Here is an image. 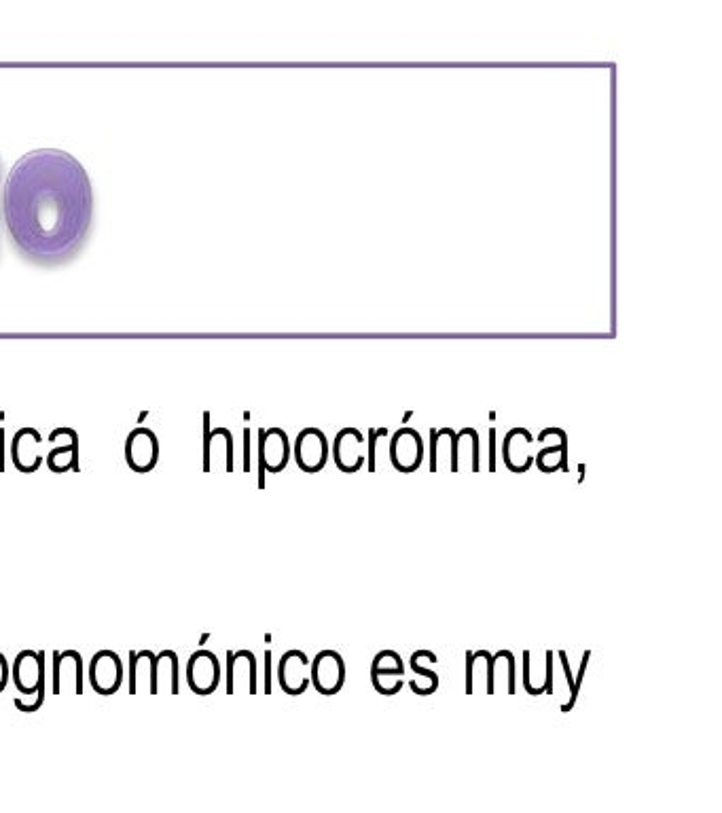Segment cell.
Segmentation results:
<instances>
[{"label": "cell", "mask_w": 722, "mask_h": 813, "mask_svg": "<svg viewBox=\"0 0 722 813\" xmlns=\"http://www.w3.org/2000/svg\"><path fill=\"white\" fill-rule=\"evenodd\" d=\"M244 439H246V443H244V471H250V432L248 430L244 432Z\"/></svg>", "instance_id": "33"}, {"label": "cell", "mask_w": 722, "mask_h": 813, "mask_svg": "<svg viewBox=\"0 0 722 813\" xmlns=\"http://www.w3.org/2000/svg\"><path fill=\"white\" fill-rule=\"evenodd\" d=\"M365 435L358 428H344L333 441V460L341 473L354 475L367 462Z\"/></svg>", "instance_id": "11"}, {"label": "cell", "mask_w": 722, "mask_h": 813, "mask_svg": "<svg viewBox=\"0 0 722 813\" xmlns=\"http://www.w3.org/2000/svg\"><path fill=\"white\" fill-rule=\"evenodd\" d=\"M3 212L22 257L39 265L64 263L77 255L92 229V180L66 151H30L9 170Z\"/></svg>", "instance_id": "1"}, {"label": "cell", "mask_w": 722, "mask_h": 813, "mask_svg": "<svg viewBox=\"0 0 722 813\" xmlns=\"http://www.w3.org/2000/svg\"><path fill=\"white\" fill-rule=\"evenodd\" d=\"M437 655L432 653V650H418V653H413L409 659V667L411 672L415 674V678L409 680V689L413 691V695L418 697H430L439 691V684L441 678L435 670H428V663H437Z\"/></svg>", "instance_id": "18"}, {"label": "cell", "mask_w": 722, "mask_h": 813, "mask_svg": "<svg viewBox=\"0 0 722 813\" xmlns=\"http://www.w3.org/2000/svg\"><path fill=\"white\" fill-rule=\"evenodd\" d=\"M180 691V661L174 650L166 648L155 657V693L178 695Z\"/></svg>", "instance_id": "20"}, {"label": "cell", "mask_w": 722, "mask_h": 813, "mask_svg": "<svg viewBox=\"0 0 722 813\" xmlns=\"http://www.w3.org/2000/svg\"><path fill=\"white\" fill-rule=\"evenodd\" d=\"M125 460L136 473H149L159 462V441L151 428H134L125 439Z\"/></svg>", "instance_id": "12"}, {"label": "cell", "mask_w": 722, "mask_h": 813, "mask_svg": "<svg viewBox=\"0 0 722 813\" xmlns=\"http://www.w3.org/2000/svg\"><path fill=\"white\" fill-rule=\"evenodd\" d=\"M45 653L43 650H22V653H17L13 665H11V680L17 686V691H20L22 697H28L32 693H36L45 686L47 682V674H45Z\"/></svg>", "instance_id": "9"}, {"label": "cell", "mask_w": 722, "mask_h": 813, "mask_svg": "<svg viewBox=\"0 0 722 813\" xmlns=\"http://www.w3.org/2000/svg\"><path fill=\"white\" fill-rule=\"evenodd\" d=\"M155 653L153 650H130V695H138L147 691L149 695L155 693Z\"/></svg>", "instance_id": "19"}, {"label": "cell", "mask_w": 722, "mask_h": 813, "mask_svg": "<svg viewBox=\"0 0 722 813\" xmlns=\"http://www.w3.org/2000/svg\"><path fill=\"white\" fill-rule=\"evenodd\" d=\"M293 447L282 428L259 430V485L265 487V473L278 475L291 462Z\"/></svg>", "instance_id": "2"}, {"label": "cell", "mask_w": 722, "mask_h": 813, "mask_svg": "<svg viewBox=\"0 0 722 813\" xmlns=\"http://www.w3.org/2000/svg\"><path fill=\"white\" fill-rule=\"evenodd\" d=\"M557 659H559V663H562V674H564V678H566V703H564V708H562V712L564 714H568L572 708H574V703H576V699H579V689H576V684H574V676H572V667H570V659H568V653L566 650H559V653L555 655Z\"/></svg>", "instance_id": "28"}, {"label": "cell", "mask_w": 722, "mask_h": 813, "mask_svg": "<svg viewBox=\"0 0 722 813\" xmlns=\"http://www.w3.org/2000/svg\"><path fill=\"white\" fill-rule=\"evenodd\" d=\"M0 164H3V161H0Z\"/></svg>", "instance_id": "36"}, {"label": "cell", "mask_w": 722, "mask_h": 813, "mask_svg": "<svg viewBox=\"0 0 722 813\" xmlns=\"http://www.w3.org/2000/svg\"><path fill=\"white\" fill-rule=\"evenodd\" d=\"M456 462L458 471L462 462L471 468L473 473L481 471V451H479V435L475 428H462L456 432Z\"/></svg>", "instance_id": "26"}, {"label": "cell", "mask_w": 722, "mask_h": 813, "mask_svg": "<svg viewBox=\"0 0 722 813\" xmlns=\"http://www.w3.org/2000/svg\"><path fill=\"white\" fill-rule=\"evenodd\" d=\"M534 443L532 432L526 428H513L507 432V437L502 441V460L511 473L523 475L534 466Z\"/></svg>", "instance_id": "14"}, {"label": "cell", "mask_w": 722, "mask_h": 813, "mask_svg": "<svg viewBox=\"0 0 722 813\" xmlns=\"http://www.w3.org/2000/svg\"><path fill=\"white\" fill-rule=\"evenodd\" d=\"M5 430H0V471L5 468Z\"/></svg>", "instance_id": "35"}, {"label": "cell", "mask_w": 722, "mask_h": 813, "mask_svg": "<svg viewBox=\"0 0 722 813\" xmlns=\"http://www.w3.org/2000/svg\"><path fill=\"white\" fill-rule=\"evenodd\" d=\"M265 693L272 695V650H265Z\"/></svg>", "instance_id": "32"}, {"label": "cell", "mask_w": 722, "mask_h": 813, "mask_svg": "<svg viewBox=\"0 0 722 813\" xmlns=\"http://www.w3.org/2000/svg\"><path fill=\"white\" fill-rule=\"evenodd\" d=\"M490 439H492V443H490V471H496V432L492 430V435H490Z\"/></svg>", "instance_id": "34"}, {"label": "cell", "mask_w": 722, "mask_h": 813, "mask_svg": "<svg viewBox=\"0 0 722 813\" xmlns=\"http://www.w3.org/2000/svg\"><path fill=\"white\" fill-rule=\"evenodd\" d=\"M348 678V667L344 657H341L337 650H320V653L312 659V672H310V682L314 689L324 695L333 697L346 686Z\"/></svg>", "instance_id": "4"}, {"label": "cell", "mask_w": 722, "mask_h": 813, "mask_svg": "<svg viewBox=\"0 0 722 813\" xmlns=\"http://www.w3.org/2000/svg\"><path fill=\"white\" fill-rule=\"evenodd\" d=\"M293 458L303 473L316 475L331 458V443L318 428H303L293 447Z\"/></svg>", "instance_id": "6"}, {"label": "cell", "mask_w": 722, "mask_h": 813, "mask_svg": "<svg viewBox=\"0 0 722 813\" xmlns=\"http://www.w3.org/2000/svg\"><path fill=\"white\" fill-rule=\"evenodd\" d=\"M43 443L45 441L34 428H22L13 439V447H11L13 464L20 468L22 473H34L43 462V456H41Z\"/></svg>", "instance_id": "17"}, {"label": "cell", "mask_w": 722, "mask_h": 813, "mask_svg": "<svg viewBox=\"0 0 722 813\" xmlns=\"http://www.w3.org/2000/svg\"><path fill=\"white\" fill-rule=\"evenodd\" d=\"M375 443H377V432L375 428L369 430V441H367V468L373 473L375 471Z\"/></svg>", "instance_id": "30"}, {"label": "cell", "mask_w": 722, "mask_h": 813, "mask_svg": "<svg viewBox=\"0 0 722 813\" xmlns=\"http://www.w3.org/2000/svg\"><path fill=\"white\" fill-rule=\"evenodd\" d=\"M225 691L227 695L248 693L257 695L259 691V667L257 657L252 650H227V667H225Z\"/></svg>", "instance_id": "3"}, {"label": "cell", "mask_w": 722, "mask_h": 813, "mask_svg": "<svg viewBox=\"0 0 722 813\" xmlns=\"http://www.w3.org/2000/svg\"><path fill=\"white\" fill-rule=\"evenodd\" d=\"M125 678L123 661L115 650H98V653L89 659L87 665V680L98 695H115Z\"/></svg>", "instance_id": "7"}, {"label": "cell", "mask_w": 722, "mask_h": 813, "mask_svg": "<svg viewBox=\"0 0 722 813\" xmlns=\"http://www.w3.org/2000/svg\"><path fill=\"white\" fill-rule=\"evenodd\" d=\"M407 667L403 657L396 653V650H379V653L371 661V676L373 674H394V676H405Z\"/></svg>", "instance_id": "27"}, {"label": "cell", "mask_w": 722, "mask_h": 813, "mask_svg": "<svg viewBox=\"0 0 722 813\" xmlns=\"http://www.w3.org/2000/svg\"><path fill=\"white\" fill-rule=\"evenodd\" d=\"M521 657H523V689H526L528 695H532V697L545 695L549 678H551L553 667H555L553 650H547V659H545L547 672L545 674H538V672L532 670V653H530V650H523Z\"/></svg>", "instance_id": "25"}, {"label": "cell", "mask_w": 722, "mask_h": 813, "mask_svg": "<svg viewBox=\"0 0 722 813\" xmlns=\"http://www.w3.org/2000/svg\"><path fill=\"white\" fill-rule=\"evenodd\" d=\"M47 466L53 473L79 471V437L72 432L66 443L56 445L47 454Z\"/></svg>", "instance_id": "24"}, {"label": "cell", "mask_w": 722, "mask_h": 813, "mask_svg": "<svg viewBox=\"0 0 722 813\" xmlns=\"http://www.w3.org/2000/svg\"><path fill=\"white\" fill-rule=\"evenodd\" d=\"M9 678H11V665H9L7 657L0 653V693L5 691V686L9 684Z\"/></svg>", "instance_id": "31"}, {"label": "cell", "mask_w": 722, "mask_h": 813, "mask_svg": "<svg viewBox=\"0 0 722 813\" xmlns=\"http://www.w3.org/2000/svg\"><path fill=\"white\" fill-rule=\"evenodd\" d=\"M430 471L458 473L456 462V432L451 428L430 430Z\"/></svg>", "instance_id": "16"}, {"label": "cell", "mask_w": 722, "mask_h": 813, "mask_svg": "<svg viewBox=\"0 0 722 813\" xmlns=\"http://www.w3.org/2000/svg\"><path fill=\"white\" fill-rule=\"evenodd\" d=\"M310 672H312V659L303 653V650H286L278 661V684L280 689L291 695L299 697L310 689Z\"/></svg>", "instance_id": "8"}, {"label": "cell", "mask_w": 722, "mask_h": 813, "mask_svg": "<svg viewBox=\"0 0 722 813\" xmlns=\"http://www.w3.org/2000/svg\"><path fill=\"white\" fill-rule=\"evenodd\" d=\"M534 462L540 473L551 475L557 471H568V435L559 428L557 439L551 445H545L534 454Z\"/></svg>", "instance_id": "21"}, {"label": "cell", "mask_w": 722, "mask_h": 813, "mask_svg": "<svg viewBox=\"0 0 722 813\" xmlns=\"http://www.w3.org/2000/svg\"><path fill=\"white\" fill-rule=\"evenodd\" d=\"M64 684L72 686V693L83 695L85 691V661L79 650H62L53 653V695H62Z\"/></svg>", "instance_id": "13"}, {"label": "cell", "mask_w": 722, "mask_h": 813, "mask_svg": "<svg viewBox=\"0 0 722 813\" xmlns=\"http://www.w3.org/2000/svg\"><path fill=\"white\" fill-rule=\"evenodd\" d=\"M390 462L399 473H415L424 462V441L418 430L399 428L390 441Z\"/></svg>", "instance_id": "10"}, {"label": "cell", "mask_w": 722, "mask_h": 813, "mask_svg": "<svg viewBox=\"0 0 722 813\" xmlns=\"http://www.w3.org/2000/svg\"><path fill=\"white\" fill-rule=\"evenodd\" d=\"M219 458L225 462V471H233V439L227 428H206V443H204V468L210 471L212 460Z\"/></svg>", "instance_id": "22"}, {"label": "cell", "mask_w": 722, "mask_h": 813, "mask_svg": "<svg viewBox=\"0 0 722 813\" xmlns=\"http://www.w3.org/2000/svg\"><path fill=\"white\" fill-rule=\"evenodd\" d=\"M371 682L375 686V691L384 697H394L399 695L405 686V676H394V674H373Z\"/></svg>", "instance_id": "29"}, {"label": "cell", "mask_w": 722, "mask_h": 813, "mask_svg": "<svg viewBox=\"0 0 722 813\" xmlns=\"http://www.w3.org/2000/svg\"><path fill=\"white\" fill-rule=\"evenodd\" d=\"M498 691L504 695L517 693V659L511 650H498L492 655L490 670H487L485 695H496Z\"/></svg>", "instance_id": "15"}, {"label": "cell", "mask_w": 722, "mask_h": 813, "mask_svg": "<svg viewBox=\"0 0 722 813\" xmlns=\"http://www.w3.org/2000/svg\"><path fill=\"white\" fill-rule=\"evenodd\" d=\"M185 676H187L189 689L195 695L206 697L219 689V684L223 680V665L212 650L200 648V650H195V653H191V657L187 661Z\"/></svg>", "instance_id": "5"}, {"label": "cell", "mask_w": 722, "mask_h": 813, "mask_svg": "<svg viewBox=\"0 0 722 813\" xmlns=\"http://www.w3.org/2000/svg\"><path fill=\"white\" fill-rule=\"evenodd\" d=\"M492 653L490 650H468L466 653V695L485 693L487 684V670H490Z\"/></svg>", "instance_id": "23"}]
</instances>
